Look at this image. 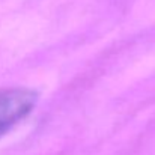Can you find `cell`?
<instances>
[{
  "label": "cell",
  "mask_w": 155,
  "mask_h": 155,
  "mask_svg": "<svg viewBox=\"0 0 155 155\" xmlns=\"http://www.w3.org/2000/svg\"><path fill=\"white\" fill-rule=\"evenodd\" d=\"M38 94L32 89H0V137L21 122L36 105Z\"/></svg>",
  "instance_id": "1"
}]
</instances>
